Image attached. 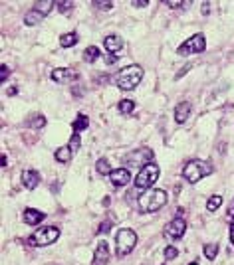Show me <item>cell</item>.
<instances>
[{"label": "cell", "instance_id": "1", "mask_svg": "<svg viewBox=\"0 0 234 265\" xmlns=\"http://www.w3.org/2000/svg\"><path fill=\"white\" fill-rule=\"evenodd\" d=\"M169 202V196L167 192L161 190V188H155V190H147L145 194L139 196V210L143 214H149V212H159L165 204Z\"/></svg>", "mask_w": 234, "mask_h": 265}, {"label": "cell", "instance_id": "2", "mask_svg": "<svg viewBox=\"0 0 234 265\" xmlns=\"http://www.w3.org/2000/svg\"><path fill=\"white\" fill-rule=\"evenodd\" d=\"M141 79H143V68L141 65H127L119 72L115 83L117 87L123 89V91H131L141 83Z\"/></svg>", "mask_w": 234, "mask_h": 265}, {"label": "cell", "instance_id": "3", "mask_svg": "<svg viewBox=\"0 0 234 265\" xmlns=\"http://www.w3.org/2000/svg\"><path fill=\"white\" fill-rule=\"evenodd\" d=\"M208 174H212V166L205 161H189L183 168V178L190 184H197Z\"/></svg>", "mask_w": 234, "mask_h": 265}, {"label": "cell", "instance_id": "4", "mask_svg": "<svg viewBox=\"0 0 234 265\" xmlns=\"http://www.w3.org/2000/svg\"><path fill=\"white\" fill-rule=\"evenodd\" d=\"M135 246H137V234H135V230L131 228H121V230H117L115 234V253L117 255H127V253H131L135 250Z\"/></svg>", "mask_w": 234, "mask_h": 265}, {"label": "cell", "instance_id": "5", "mask_svg": "<svg viewBox=\"0 0 234 265\" xmlns=\"http://www.w3.org/2000/svg\"><path fill=\"white\" fill-rule=\"evenodd\" d=\"M60 237V230L56 226H46V228H38L32 236L28 237V244L34 248H46L50 244H54Z\"/></svg>", "mask_w": 234, "mask_h": 265}, {"label": "cell", "instance_id": "6", "mask_svg": "<svg viewBox=\"0 0 234 265\" xmlns=\"http://www.w3.org/2000/svg\"><path fill=\"white\" fill-rule=\"evenodd\" d=\"M157 178H159V166H157L155 162H151V164L143 166V168L137 172V176H135V188H139V190H149V188L157 182Z\"/></svg>", "mask_w": 234, "mask_h": 265}, {"label": "cell", "instance_id": "7", "mask_svg": "<svg viewBox=\"0 0 234 265\" xmlns=\"http://www.w3.org/2000/svg\"><path fill=\"white\" fill-rule=\"evenodd\" d=\"M205 48H206L205 34H194V36H190L185 44L179 46L177 54H179V56H192V54H201V52H205Z\"/></svg>", "mask_w": 234, "mask_h": 265}, {"label": "cell", "instance_id": "8", "mask_svg": "<svg viewBox=\"0 0 234 265\" xmlns=\"http://www.w3.org/2000/svg\"><path fill=\"white\" fill-rule=\"evenodd\" d=\"M153 157H155V152L151 148H137V150H133V152L123 157V164L125 166H141L143 168L147 164H151Z\"/></svg>", "mask_w": 234, "mask_h": 265}, {"label": "cell", "instance_id": "9", "mask_svg": "<svg viewBox=\"0 0 234 265\" xmlns=\"http://www.w3.org/2000/svg\"><path fill=\"white\" fill-rule=\"evenodd\" d=\"M185 232H187V222L183 220L181 216H175L173 220L167 224V228H165V234H167V237H171V239L183 237Z\"/></svg>", "mask_w": 234, "mask_h": 265}, {"label": "cell", "instance_id": "10", "mask_svg": "<svg viewBox=\"0 0 234 265\" xmlns=\"http://www.w3.org/2000/svg\"><path fill=\"white\" fill-rule=\"evenodd\" d=\"M80 75L75 70H70V68H58L52 72V79L56 83H70V81H75Z\"/></svg>", "mask_w": 234, "mask_h": 265}, {"label": "cell", "instance_id": "11", "mask_svg": "<svg viewBox=\"0 0 234 265\" xmlns=\"http://www.w3.org/2000/svg\"><path fill=\"white\" fill-rule=\"evenodd\" d=\"M109 180H111V184H113L115 188H121V186H125V184L131 182V174H129L127 168H115V170L109 174Z\"/></svg>", "mask_w": 234, "mask_h": 265}, {"label": "cell", "instance_id": "12", "mask_svg": "<svg viewBox=\"0 0 234 265\" xmlns=\"http://www.w3.org/2000/svg\"><path fill=\"white\" fill-rule=\"evenodd\" d=\"M20 180H22V184H24V188H28V190H34L38 184H40V172L38 170H32V168H26V170H22V174H20Z\"/></svg>", "mask_w": 234, "mask_h": 265}, {"label": "cell", "instance_id": "13", "mask_svg": "<svg viewBox=\"0 0 234 265\" xmlns=\"http://www.w3.org/2000/svg\"><path fill=\"white\" fill-rule=\"evenodd\" d=\"M44 218H46L44 212H40V210H36V208H26V210L22 212V222L28 224V226H38Z\"/></svg>", "mask_w": 234, "mask_h": 265}, {"label": "cell", "instance_id": "14", "mask_svg": "<svg viewBox=\"0 0 234 265\" xmlns=\"http://www.w3.org/2000/svg\"><path fill=\"white\" fill-rule=\"evenodd\" d=\"M109 261V248L105 241H100L95 246V253H93V263L91 265H107Z\"/></svg>", "mask_w": 234, "mask_h": 265}, {"label": "cell", "instance_id": "15", "mask_svg": "<svg viewBox=\"0 0 234 265\" xmlns=\"http://www.w3.org/2000/svg\"><path fill=\"white\" fill-rule=\"evenodd\" d=\"M190 109H192V105L189 101H181V103L175 107V121L179 125H183V123H187V119L190 115Z\"/></svg>", "mask_w": 234, "mask_h": 265}, {"label": "cell", "instance_id": "16", "mask_svg": "<svg viewBox=\"0 0 234 265\" xmlns=\"http://www.w3.org/2000/svg\"><path fill=\"white\" fill-rule=\"evenodd\" d=\"M103 46H105V50H107L109 54H115V52H119V50L123 48V40H121L119 36H115V34H111V36H107V38L103 40Z\"/></svg>", "mask_w": 234, "mask_h": 265}, {"label": "cell", "instance_id": "17", "mask_svg": "<svg viewBox=\"0 0 234 265\" xmlns=\"http://www.w3.org/2000/svg\"><path fill=\"white\" fill-rule=\"evenodd\" d=\"M54 157H56L58 162H70L73 157V150L70 148V145H66V147H60L58 150L54 152Z\"/></svg>", "mask_w": 234, "mask_h": 265}, {"label": "cell", "instance_id": "18", "mask_svg": "<svg viewBox=\"0 0 234 265\" xmlns=\"http://www.w3.org/2000/svg\"><path fill=\"white\" fill-rule=\"evenodd\" d=\"M75 44H77V34L75 32H68V34L60 36V46L62 48H73Z\"/></svg>", "mask_w": 234, "mask_h": 265}, {"label": "cell", "instance_id": "19", "mask_svg": "<svg viewBox=\"0 0 234 265\" xmlns=\"http://www.w3.org/2000/svg\"><path fill=\"white\" fill-rule=\"evenodd\" d=\"M100 56H102V52H100L98 46H89V48L84 50V61H88V63H93Z\"/></svg>", "mask_w": 234, "mask_h": 265}, {"label": "cell", "instance_id": "20", "mask_svg": "<svg viewBox=\"0 0 234 265\" xmlns=\"http://www.w3.org/2000/svg\"><path fill=\"white\" fill-rule=\"evenodd\" d=\"M89 127V119L84 115V113H80L77 117H75V121L72 123V129L73 132H80V131H84V129H88Z\"/></svg>", "mask_w": 234, "mask_h": 265}, {"label": "cell", "instance_id": "21", "mask_svg": "<svg viewBox=\"0 0 234 265\" xmlns=\"http://www.w3.org/2000/svg\"><path fill=\"white\" fill-rule=\"evenodd\" d=\"M42 18H44V14H40L38 10H30L28 14L24 16V24L26 26H36V24L42 22Z\"/></svg>", "mask_w": 234, "mask_h": 265}, {"label": "cell", "instance_id": "22", "mask_svg": "<svg viewBox=\"0 0 234 265\" xmlns=\"http://www.w3.org/2000/svg\"><path fill=\"white\" fill-rule=\"evenodd\" d=\"M56 6V2L54 0H42V2H36V6H34V10H38L40 14H50V10Z\"/></svg>", "mask_w": 234, "mask_h": 265}, {"label": "cell", "instance_id": "23", "mask_svg": "<svg viewBox=\"0 0 234 265\" xmlns=\"http://www.w3.org/2000/svg\"><path fill=\"white\" fill-rule=\"evenodd\" d=\"M117 109H119V113L127 115V113H133V109H135V103H133L131 99H121V101L117 103Z\"/></svg>", "mask_w": 234, "mask_h": 265}, {"label": "cell", "instance_id": "24", "mask_svg": "<svg viewBox=\"0 0 234 265\" xmlns=\"http://www.w3.org/2000/svg\"><path fill=\"white\" fill-rule=\"evenodd\" d=\"M220 204H222V196L215 194V196H210V198L206 200V210H208V212H215V210L220 208Z\"/></svg>", "mask_w": 234, "mask_h": 265}, {"label": "cell", "instance_id": "25", "mask_svg": "<svg viewBox=\"0 0 234 265\" xmlns=\"http://www.w3.org/2000/svg\"><path fill=\"white\" fill-rule=\"evenodd\" d=\"M26 125H28L30 129H42V127L46 125V117L44 115H34Z\"/></svg>", "mask_w": 234, "mask_h": 265}, {"label": "cell", "instance_id": "26", "mask_svg": "<svg viewBox=\"0 0 234 265\" xmlns=\"http://www.w3.org/2000/svg\"><path fill=\"white\" fill-rule=\"evenodd\" d=\"M95 168H98V172H100V174H111V172H113V170H111V168H109V162H107V159H100V161L95 162Z\"/></svg>", "mask_w": 234, "mask_h": 265}, {"label": "cell", "instance_id": "27", "mask_svg": "<svg viewBox=\"0 0 234 265\" xmlns=\"http://www.w3.org/2000/svg\"><path fill=\"white\" fill-rule=\"evenodd\" d=\"M217 255H219V246H217V244H206L205 246V257L206 259H210V261H212Z\"/></svg>", "mask_w": 234, "mask_h": 265}, {"label": "cell", "instance_id": "28", "mask_svg": "<svg viewBox=\"0 0 234 265\" xmlns=\"http://www.w3.org/2000/svg\"><path fill=\"white\" fill-rule=\"evenodd\" d=\"M177 255H179V250H177L175 246H169V248H165V259L169 261V259H175Z\"/></svg>", "mask_w": 234, "mask_h": 265}, {"label": "cell", "instance_id": "29", "mask_svg": "<svg viewBox=\"0 0 234 265\" xmlns=\"http://www.w3.org/2000/svg\"><path fill=\"white\" fill-rule=\"evenodd\" d=\"M80 145H82V139H80V135L77 132H73L72 135V141H70V148H72L73 152L80 148Z\"/></svg>", "mask_w": 234, "mask_h": 265}, {"label": "cell", "instance_id": "30", "mask_svg": "<svg viewBox=\"0 0 234 265\" xmlns=\"http://www.w3.org/2000/svg\"><path fill=\"white\" fill-rule=\"evenodd\" d=\"M56 6H58V10L62 12V14H66V12H70L73 8L72 2H56Z\"/></svg>", "mask_w": 234, "mask_h": 265}, {"label": "cell", "instance_id": "31", "mask_svg": "<svg viewBox=\"0 0 234 265\" xmlns=\"http://www.w3.org/2000/svg\"><path fill=\"white\" fill-rule=\"evenodd\" d=\"M8 77H10V68L8 65H2L0 68V83H4Z\"/></svg>", "mask_w": 234, "mask_h": 265}, {"label": "cell", "instance_id": "32", "mask_svg": "<svg viewBox=\"0 0 234 265\" xmlns=\"http://www.w3.org/2000/svg\"><path fill=\"white\" fill-rule=\"evenodd\" d=\"M109 230H111V222L105 220L103 224H100V230H98V234H107Z\"/></svg>", "mask_w": 234, "mask_h": 265}, {"label": "cell", "instance_id": "33", "mask_svg": "<svg viewBox=\"0 0 234 265\" xmlns=\"http://www.w3.org/2000/svg\"><path fill=\"white\" fill-rule=\"evenodd\" d=\"M95 6H100L102 10H111L113 8V2H95Z\"/></svg>", "mask_w": 234, "mask_h": 265}, {"label": "cell", "instance_id": "34", "mask_svg": "<svg viewBox=\"0 0 234 265\" xmlns=\"http://www.w3.org/2000/svg\"><path fill=\"white\" fill-rule=\"evenodd\" d=\"M165 4H167V6H169V8H181V6H183V4H185V2H179V0H167V2H165Z\"/></svg>", "mask_w": 234, "mask_h": 265}, {"label": "cell", "instance_id": "35", "mask_svg": "<svg viewBox=\"0 0 234 265\" xmlns=\"http://www.w3.org/2000/svg\"><path fill=\"white\" fill-rule=\"evenodd\" d=\"M131 6H135V8H145V6H149V2L147 0H133Z\"/></svg>", "mask_w": 234, "mask_h": 265}, {"label": "cell", "instance_id": "36", "mask_svg": "<svg viewBox=\"0 0 234 265\" xmlns=\"http://www.w3.org/2000/svg\"><path fill=\"white\" fill-rule=\"evenodd\" d=\"M117 59H119V56H113V54H109V56L105 58V63H107V65H113Z\"/></svg>", "mask_w": 234, "mask_h": 265}, {"label": "cell", "instance_id": "37", "mask_svg": "<svg viewBox=\"0 0 234 265\" xmlns=\"http://www.w3.org/2000/svg\"><path fill=\"white\" fill-rule=\"evenodd\" d=\"M203 14L205 16L210 14V2H203Z\"/></svg>", "mask_w": 234, "mask_h": 265}, {"label": "cell", "instance_id": "38", "mask_svg": "<svg viewBox=\"0 0 234 265\" xmlns=\"http://www.w3.org/2000/svg\"><path fill=\"white\" fill-rule=\"evenodd\" d=\"M230 241H232V246H234V220L232 224H230Z\"/></svg>", "mask_w": 234, "mask_h": 265}, {"label": "cell", "instance_id": "39", "mask_svg": "<svg viewBox=\"0 0 234 265\" xmlns=\"http://www.w3.org/2000/svg\"><path fill=\"white\" fill-rule=\"evenodd\" d=\"M16 93H18V89H16V87L8 89V95H10V97H12V95H16Z\"/></svg>", "mask_w": 234, "mask_h": 265}, {"label": "cell", "instance_id": "40", "mask_svg": "<svg viewBox=\"0 0 234 265\" xmlns=\"http://www.w3.org/2000/svg\"><path fill=\"white\" fill-rule=\"evenodd\" d=\"M6 164H8V159H6V154H2V168H6Z\"/></svg>", "mask_w": 234, "mask_h": 265}, {"label": "cell", "instance_id": "41", "mask_svg": "<svg viewBox=\"0 0 234 265\" xmlns=\"http://www.w3.org/2000/svg\"><path fill=\"white\" fill-rule=\"evenodd\" d=\"M189 265H199V261H190Z\"/></svg>", "mask_w": 234, "mask_h": 265}]
</instances>
